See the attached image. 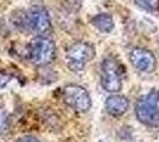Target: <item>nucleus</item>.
Here are the masks:
<instances>
[{
    "mask_svg": "<svg viewBox=\"0 0 159 142\" xmlns=\"http://www.w3.org/2000/svg\"><path fill=\"white\" fill-rule=\"evenodd\" d=\"M27 59L36 67H47L56 58L55 41L45 34H38L29 41L26 46Z\"/></svg>",
    "mask_w": 159,
    "mask_h": 142,
    "instance_id": "f257e3e1",
    "label": "nucleus"
},
{
    "mask_svg": "<svg viewBox=\"0 0 159 142\" xmlns=\"http://www.w3.org/2000/svg\"><path fill=\"white\" fill-rule=\"evenodd\" d=\"M20 15L17 25L21 28L37 34H45L51 30V18L48 10L42 5H34L27 8Z\"/></svg>",
    "mask_w": 159,
    "mask_h": 142,
    "instance_id": "f03ea898",
    "label": "nucleus"
},
{
    "mask_svg": "<svg viewBox=\"0 0 159 142\" xmlns=\"http://www.w3.org/2000/svg\"><path fill=\"white\" fill-rule=\"evenodd\" d=\"M135 116L138 121L147 127H158L159 124V91L152 89L143 95L135 103Z\"/></svg>",
    "mask_w": 159,
    "mask_h": 142,
    "instance_id": "7ed1b4c3",
    "label": "nucleus"
},
{
    "mask_svg": "<svg viewBox=\"0 0 159 142\" xmlns=\"http://www.w3.org/2000/svg\"><path fill=\"white\" fill-rule=\"evenodd\" d=\"M96 54L95 46L90 41H80L71 44L66 52V68L73 72H81Z\"/></svg>",
    "mask_w": 159,
    "mask_h": 142,
    "instance_id": "20e7f679",
    "label": "nucleus"
},
{
    "mask_svg": "<svg viewBox=\"0 0 159 142\" xmlns=\"http://www.w3.org/2000/svg\"><path fill=\"white\" fill-rule=\"evenodd\" d=\"M122 65L114 56L106 57L101 63V85L109 94L119 93L122 88Z\"/></svg>",
    "mask_w": 159,
    "mask_h": 142,
    "instance_id": "39448f33",
    "label": "nucleus"
},
{
    "mask_svg": "<svg viewBox=\"0 0 159 142\" xmlns=\"http://www.w3.org/2000/svg\"><path fill=\"white\" fill-rule=\"evenodd\" d=\"M62 98L74 111L84 114L92 108V97L86 88L79 84H69L62 91Z\"/></svg>",
    "mask_w": 159,
    "mask_h": 142,
    "instance_id": "423d86ee",
    "label": "nucleus"
},
{
    "mask_svg": "<svg viewBox=\"0 0 159 142\" xmlns=\"http://www.w3.org/2000/svg\"><path fill=\"white\" fill-rule=\"evenodd\" d=\"M128 59L133 68L143 74H152L157 68L156 56L147 49L134 47L128 54Z\"/></svg>",
    "mask_w": 159,
    "mask_h": 142,
    "instance_id": "0eeeda50",
    "label": "nucleus"
},
{
    "mask_svg": "<svg viewBox=\"0 0 159 142\" xmlns=\"http://www.w3.org/2000/svg\"><path fill=\"white\" fill-rule=\"evenodd\" d=\"M128 108H129V101L127 100V97L118 93L108 96L105 102L106 111L109 115L115 116V117L122 116L125 113H127Z\"/></svg>",
    "mask_w": 159,
    "mask_h": 142,
    "instance_id": "6e6552de",
    "label": "nucleus"
},
{
    "mask_svg": "<svg viewBox=\"0 0 159 142\" xmlns=\"http://www.w3.org/2000/svg\"><path fill=\"white\" fill-rule=\"evenodd\" d=\"M90 24L102 33H111L115 26L114 19L109 13L95 14L90 19Z\"/></svg>",
    "mask_w": 159,
    "mask_h": 142,
    "instance_id": "1a4fd4ad",
    "label": "nucleus"
},
{
    "mask_svg": "<svg viewBox=\"0 0 159 142\" xmlns=\"http://www.w3.org/2000/svg\"><path fill=\"white\" fill-rule=\"evenodd\" d=\"M135 5L147 12L159 11V0H134Z\"/></svg>",
    "mask_w": 159,
    "mask_h": 142,
    "instance_id": "9d476101",
    "label": "nucleus"
},
{
    "mask_svg": "<svg viewBox=\"0 0 159 142\" xmlns=\"http://www.w3.org/2000/svg\"><path fill=\"white\" fill-rule=\"evenodd\" d=\"M8 115L5 110L0 109V134H5L8 130Z\"/></svg>",
    "mask_w": 159,
    "mask_h": 142,
    "instance_id": "9b49d317",
    "label": "nucleus"
},
{
    "mask_svg": "<svg viewBox=\"0 0 159 142\" xmlns=\"http://www.w3.org/2000/svg\"><path fill=\"white\" fill-rule=\"evenodd\" d=\"M16 142H40V141L37 137H34V136L26 135V136H23V137H19Z\"/></svg>",
    "mask_w": 159,
    "mask_h": 142,
    "instance_id": "f8f14e48",
    "label": "nucleus"
}]
</instances>
